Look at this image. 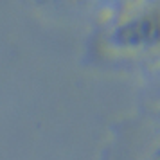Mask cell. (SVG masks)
<instances>
[{
  "mask_svg": "<svg viewBox=\"0 0 160 160\" xmlns=\"http://www.w3.org/2000/svg\"><path fill=\"white\" fill-rule=\"evenodd\" d=\"M110 43L119 51H142L158 43V15L144 11L124 18L110 32Z\"/></svg>",
  "mask_w": 160,
  "mask_h": 160,
  "instance_id": "1",
  "label": "cell"
}]
</instances>
